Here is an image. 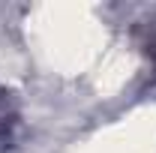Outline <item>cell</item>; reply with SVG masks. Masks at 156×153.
Returning a JSON list of instances; mask_svg holds the SVG:
<instances>
[{"mask_svg": "<svg viewBox=\"0 0 156 153\" xmlns=\"http://www.w3.org/2000/svg\"><path fill=\"white\" fill-rule=\"evenodd\" d=\"M18 126H21V105L15 99V93L0 84V147L12 144Z\"/></svg>", "mask_w": 156, "mask_h": 153, "instance_id": "1", "label": "cell"}]
</instances>
